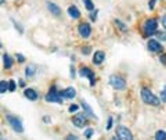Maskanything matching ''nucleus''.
<instances>
[{
    "label": "nucleus",
    "instance_id": "f257e3e1",
    "mask_svg": "<svg viewBox=\"0 0 166 140\" xmlns=\"http://www.w3.org/2000/svg\"><path fill=\"white\" fill-rule=\"evenodd\" d=\"M141 98H143V101L145 104H151V106H159V103H160L159 98H158L151 90L145 89V87L141 90Z\"/></svg>",
    "mask_w": 166,
    "mask_h": 140
},
{
    "label": "nucleus",
    "instance_id": "f03ea898",
    "mask_svg": "<svg viewBox=\"0 0 166 140\" xmlns=\"http://www.w3.org/2000/svg\"><path fill=\"white\" fill-rule=\"evenodd\" d=\"M7 121L14 132H17V133H22L24 132V126H22V122L19 118L14 117V115H7Z\"/></svg>",
    "mask_w": 166,
    "mask_h": 140
},
{
    "label": "nucleus",
    "instance_id": "7ed1b4c3",
    "mask_svg": "<svg viewBox=\"0 0 166 140\" xmlns=\"http://www.w3.org/2000/svg\"><path fill=\"white\" fill-rule=\"evenodd\" d=\"M46 101L49 103H62V96H61L60 92H57L54 86L50 89V92L46 94Z\"/></svg>",
    "mask_w": 166,
    "mask_h": 140
},
{
    "label": "nucleus",
    "instance_id": "20e7f679",
    "mask_svg": "<svg viewBox=\"0 0 166 140\" xmlns=\"http://www.w3.org/2000/svg\"><path fill=\"white\" fill-rule=\"evenodd\" d=\"M156 26H158L156 20H154V18H151V20H147L145 24H144V34H145L147 36L155 35V32H156Z\"/></svg>",
    "mask_w": 166,
    "mask_h": 140
},
{
    "label": "nucleus",
    "instance_id": "39448f33",
    "mask_svg": "<svg viewBox=\"0 0 166 140\" xmlns=\"http://www.w3.org/2000/svg\"><path fill=\"white\" fill-rule=\"evenodd\" d=\"M109 83H111V86H112L113 89H116V90H123L124 87H126V82H124V79L121 78V76H118V75L111 76Z\"/></svg>",
    "mask_w": 166,
    "mask_h": 140
},
{
    "label": "nucleus",
    "instance_id": "423d86ee",
    "mask_svg": "<svg viewBox=\"0 0 166 140\" xmlns=\"http://www.w3.org/2000/svg\"><path fill=\"white\" fill-rule=\"evenodd\" d=\"M116 137L119 140H133L132 132L126 126H118V129H116Z\"/></svg>",
    "mask_w": 166,
    "mask_h": 140
},
{
    "label": "nucleus",
    "instance_id": "0eeeda50",
    "mask_svg": "<svg viewBox=\"0 0 166 140\" xmlns=\"http://www.w3.org/2000/svg\"><path fill=\"white\" fill-rule=\"evenodd\" d=\"M72 123H73L76 128H83V126L87 125V119H86L85 114H77L72 118Z\"/></svg>",
    "mask_w": 166,
    "mask_h": 140
},
{
    "label": "nucleus",
    "instance_id": "6e6552de",
    "mask_svg": "<svg viewBox=\"0 0 166 140\" xmlns=\"http://www.w3.org/2000/svg\"><path fill=\"white\" fill-rule=\"evenodd\" d=\"M79 74H80V76H83V78H87L89 81H90V85L93 86L94 82H96V79H94V72H93V71L89 70L87 67H83L82 70L79 71Z\"/></svg>",
    "mask_w": 166,
    "mask_h": 140
},
{
    "label": "nucleus",
    "instance_id": "1a4fd4ad",
    "mask_svg": "<svg viewBox=\"0 0 166 140\" xmlns=\"http://www.w3.org/2000/svg\"><path fill=\"white\" fill-rule=\"evenodd\" d=\"M79 34H80V36H82L83 39H87V38L91 35L90 25H89V24H86V22L80 24V25H79Z\"/></svg>",
    "mask_w": 166,
    "mask_h": 140
},
{
    "label": "nucleus",
    "instance_id": "9d476101",
    "mask_svg": "<svg viewBox=\"0 0 166 140\" xmlns=\"http://www.w3.org/2000/svg\"><path fill=\"white\" fill-rule=\"evenodd\" d=\"M148 49H149V51H162L163 50L162 45L158 40H154V39H151L148 42Z\"/></svg>",
    "mask_w": 166,
    "mask_h": 140
},
{
    "label": "nucleus",
    "instance_id": "9b49d317",
    "mask_svg": "<svg viewBox=\"0 0 166 140\" xmlns=\"http://www.w3.org/2000/svg\"><path fill=\"white\" fill-rule=\"evenodd\" d=\"M24 94H25V97H26L28 100H30V101L38 100V97H39L38 92H36L35 89H25L24 90Z\"/></svg>",
    "mask_w": 166,
    "mask_h": 140
},
{
    "label": "nucleus",
    "instance_id": "f8f14e48",
    "mask_svg": "<svg viewBox=\"0 0 166 140\" xmlns=\"http://www.w3.org/2000/svg\"><path fill=\"white\" fill-rule=\"evenodd\" d=\"M47 9L50 10V13H51L53 15H55V17H58V15H61V9L57 6V4H54V3H47Z\"/></svg>",
    "mask_w": 166,
    "mask_h": 140
},
{
    "label": "nucleus",
    "instance_id": "ddd939ff",
    "mask_svg": "<svg viewBox=\"0 0 166 140\" xmlns=\"http://www.w3.org/2000/svg\"><path fill=\"white\" fill-rule=\"evenodd\" d=\"M68 14L71 18H73V20H77V18L80 17V11L77 10L76 6H69L68 7Z\"/></svg>",
    "mask_w": 166,
    "mask_h": 140
},
{
    "label": "nucleus",
    "instance_id": "4468645a",
    "mask_svg": "<svg viewBox=\"0 0 166 140\" xmlns=\"http://www.w3.org/2000/svg\"><path fill=\"white\" fill-rule=\"evenodd\" d=\"M105 58V53L104 51H96L93 56V62L94 64H101Z\"/></svg>",
    "mask_w": 166,
    "mask_h": 140
},
{
    "label": "nucleus",
    "instance_id": "2eb2a0df",
    "mask_svg": "<svg viewBox=\"0 0 166 140\" xmlns=\"http://www.w3.org/2000/svg\"><path fill=\"white\" fill-rule=\"evenodd\" d=\"M61 96L65 98H73L75 96H76V90H75L73 87H66V89L61 93Z\"/></svg>",
    "mask_w": 166,
    "mask_h": 140
},
{
    "label": "nucleus",
    "instance_id": "dca6fc26",
    "mask_svg": "<svg viewBox=\"0 0 166 140\" xmlns=\"http://www.w3.org/2000/svg\"><path fill=\"white\" fill-rule=\"evenodd\" d=\"M3 62H4V68H6V70H10V68L13 67V58L10 57V54L6 53L4 56H3Z\"/></svg>",
    "mask_w": 166,
    "mask_h": 140
},
{
    "label": "nucleus",
    "instance_id": "f3484780",
    "mask_svg": "<svg viewBox=\"0 0 166 140\" xmlns=\"http://www.w3.org/2000/svg\"><path fill=\"white\" fill-rule=\"evenodd\" d=\"M82 107H83V110L86 111V114L90 115V117H91V118H94V119H97V117L94 115V112H93V110H91V107L89 106V104L86 103V101H83V103H82Z\"/></svg>",
    "mask_w": 166,
    "mask_h": 140
},
{
    "label": "nucleus",
    "instance_id": "a211bd4d",
    "mask_svg": "<svg viewBox=\"0 0 166 140\" xmlns=\"http://www.w3.org/2000/svg\"><path fill=\"white\" fill-rule=\"evenodd\" d=\"M36 72V67L35 65H29V67H26V70H25V75L28 76V78H30V76H33Z\"/></svg>",
    "mask_w": 166,
    "mask_h": 140
},
{
    "label": "nucleus",
    "instance_id": "6ab92c4d",
    "mask_svg": "<svg viewBox=\"0 0 166 140\" xmlns=\"http://www.w3.org/2000/svg\"><path fill=\"white\" fill-rule=\"evenodd\" d=\"M155 140H166V132L158 130L156 133H155Z\"/></svg>",
    "mask_w": 166,
    "mask_h": 140
},
{
    "label": "nucleus",
    "instance_id": "aec40b11",
    "mask_svg": "<svg viewBox=\"0 0 166 140\" xmlns=\"http://www.w3.org/2000/svg\"><path fill=\"white\" fill-rule=\"evenodd\" d=\"M83 3H85L86 9H87L89 11H93V10H94V4H93L91 0H83Z\"/></svg>",
    "mask_w": 166,
    "mask_h": 140
},
{
    "label": "nucleus",
    "instance_id": "412c9836",
    "mask_svg": "<svg viewBox=\"0 0 166 140\" xmlns=\"http://www.w3.org/2000/svg\"><path fill=\"white\" fill-rule=\"evenodd\" d=\"M6 90H8V82L0 81V93H4Z\"/></svg>",
    "mask_w": 166,
    "mask_h": 140
},
{
    "label": "nucleus",
    "instance_id": "4be33fe9",
    "mask_svg": "<svg viewBox=\"0 0 166 140\" xmlns=\"http://www.w3.org/2000/svg\"><path fill=\"white\" fill-rule=\"evenodd\" d=\"M113 22H115V25H116V26H119V28H121L123 32H126V31H127V26H126V25H123V24H122V21L115 20V21H113Z\"/></svg>",
    "mask_w": 166,
    "mask_h": 140
},
{
    "label": "nucleus",
    "instance_id": "5701e85b",
    "mask_svg": "<svg viewBox=\"0 0 166 140\" xmlns=\"http://www.w3.org/2000/svg\"><path fill=\"white\" fill-rule=\"evenodd\" d=\"M8 90H10V92H14V90H15V82L14 81L8 82Z\"/></svg>",
    "mask_w": 166,
    "mask_h": 140
},
{
    "label": "nucleus",
    "instance_id": "b1692460",
    "mask_svg": "<svg viewBox=\"0 0 166 140\" xmlns=\"http://www.w3.org/2000/svg\"><path fill=\"white\" fill-rule=\"evenodd\" d=\"M85 136L87 137V139H90V137L93 136V129H86V132H85Z\"/></svg>",
    "mask_w": 166,
    "mask_h": 140
},
{
    "label": "nucleus",
    "instance_id": "393cba45",
    "mask_svg": "<svg viewBox=\"0 0 166 140\" xmlns=\"http://www.w3.org/2000/svg\"><path fill=\"white\" fill-rule=\"evenodd\" d=\"M77 108H79V107H77L76 104H71V106H69V112H76Z\"/></svg>",
    "mask_w": 166,
    "mask_h": 140
},
{
    "label": "nucleus",
    "instance_id": "a878e982",
    "mask_svg": "<svg viewBox=\"0 0 166 140\" xmlns=\"http://www.w3.org/2000/svg\"><path fill=\"white\" fill-rule=\"evenodd\" d=\"M160 100H162L163 103H166V89H163L162 92H160Z\"/></svg>",
    "mask_w": 166,
    "mask_h": 140
},
{
    "label": "nucleus",
    "instance_id": "bb28decb",
    "mask_svg": "<svg viewBox=\"0 0 166 140\" xmlns=\"http://www.w3.org/2000/svg\"><path fill=\"white\" fill-rule=\"evenodd\" d=\"M66 140H79L76 136H73V134H68L66 136Z\"/></svg>",
    "mask_w": 166,
    "mask_h": 140
},
{
    "label": "nucleus",
    "instance_id": "cd10ccee",
    "mask_svg": "<svg viewBox=\"0 0 166 140\" xmlns=\"http://www.w3.org/2000/svg\"><path fill=\"white\" fill-rule=\"evenodd\" d=\"M160 22H162V26H163V28L166 29V15H163V17H162V20H160Z\"/></svg>",
    "mask_w": 166,
    "mask_h": 140
},
{
    "label": "nucleus",
    "instance_id": "c85d7f7f",
    "mask_svg": "<svg viewBox=\"0 0 166 140\" xmlns=\"http://www.w3.org/2000/svg\"><path fill=\"white\" fill-rule=\"evenodd\" d=\"M17 58H18L19 62H24V61H25V58L22 57V54H17Z\"/></svg>",
    "mask_w": 166,
    "mask_h": 140
},
{
    "label": "nucleus",
    "instance_id": "c756f323",
    "mask_svg": "<svg viewBox=\"0 0 166 140\" xmlns=\"http://www.w3.org/2000/svg\"><path fill=\"white\" fill-rule=\"evenodd\" d=\"M111 126H112V118H108V125H107V129H111Z\"/></svg>",
    "mask_w": 166,
    "mask_h": 140
},
{
    "label": "nucleus",
    "instance_id": "7c9ffc66",
    "mask_svg": "<svg viewBox=\"0 0 166 140\" xmlns=\"http://www.w3.org/2000/svg\"><path fill=\"white\" fill-rule=\"evenodd\" d=\"M155 3H156V0H151V2H149V9H154L155 7Z\"/></svg>",
    "mask_w": 166,
    "mask_h": 140
},
{
    "label": "nucleus",
    "instance_id": "2f4dec72",
    "mask_svg": "<svg viewBox=\"0 0 166 140\" xmlns=\"http://www.w3.org/2000/svg\"><path fill=\"white\" fill-rule=\"evenodd\" d=\"M90 17H91V20H96L97 18V10H94V13H91Z\"/></svg>",
    "mask_w": 166,
    "mask_h": 140
},
{
    "label": "nucleus",
    "instance_id": "473e14b6",
    "mask_svg": "<svg viewBox=\"0 0 166 140\" xmlns=\"http://www.w3.org/2000/svg\"><path fill=\"white\" fill-rule=\"evenodd\" d=\"M83 53L89 54V53H90V47H85V49H83Z\"/></svg>",
    "mask_w": 166,
    "mask_h": 140
},
{
    "label": "nucleus",
    "instance_id": "72a5a7b5",
    "mask_svg": "<svg viewBox=\"0 0 166 140\" xmlns=\"http://www.w3.org/2000/svg\"><path fill=\"white\" fill-rule=\"evenodd\" d=\"M71 76H72V78H73V76H75V70H73V67L71 68Z\"/></svg>",
    "mask_w": 166,
    "mask_h": 140
},
{
    "label": "nucleus",
    "instance_id": "f704fd0d",
    "mask_svg": "<svg viewBox=\"0 0 166 140\" xmlns=\"http://www.w3.org/2000/svg\"><path fill=\"white\" fill-rule=\"evenodd\" d=\"M160 61H162L163 64H166V58H165V57H163V56H160Z\"/></svg>",
    "mask_w": 166,
    "mask_h": 140
},
{
    "label": "nucleus",
    "instance_id": "c9c22d12",
    "mask_svg": "<svg viewBox=\"0 0 166 140\" xmlns=\"http://www.w3.org/2000/svg\"><path fill=\"white\" fill-rule=\"evenodd\" d=\"M43 121H46V123H49V121H50V118H49V117H44V118H43Z\"/></svg>",
    "mask_w": 166,
    "mask_h": 140
},
{
    "label": "nucleus",
    "instance_id": "e433bc0d",
    "mask_svg": "<svg viewBox=\"0 0 166 140\" xmlns=\"http://www.w3.org/2000/svg\"><path fill=\"white\" fill-rule=\"evenodd\" d=\"M111 140H119V139H118V137H116V136H113V137H112V139H111Z\"/></svg>",
    "mask_w": 166,
    "mask_h": 140
},
{
    "label": "nucleus",
    "instance_id": "4c0bfd02",
    "mask_svg": "<svg viewBox=\"0 0 166 140\" xmlns=\"http://www.w3.org/2000/svg\"><path fill=\"white\" fill-rule=\"evenodd\" d=\"M3 3H4V0H0V4H3Z\"/></svg>",
    "mask_w": 166,
    "mask_h": 140
},
{
    "label": "nucleus",
    "instance_id": "58836bf2",
    "mask_svg": "<svg viewBox=\"0 0 166 140\" xmlns=\"http://www.w3.org/2000/svg\"><path fill=\"white\" fill-rule=\"evenodd\" d=\"M0 49H2V43H0Z\"/></svg>",
    "mask_w": 166,
    "mask_h": 140
},
{
    "label": "nucleus",
    "instance_id": "ea45409f",
    "mask_svg": "<svg viewBox=\"0 0 166 140\" xmlns=\"http://www.w3.org/2000/svg\"><path fill=\"white\" fill-rule=\"evenodd\" d=\"M0 134H2V133H0Z\"/></svg>",
    "mask_w": 166,
    "mask_h": 140
}]
</instances>
